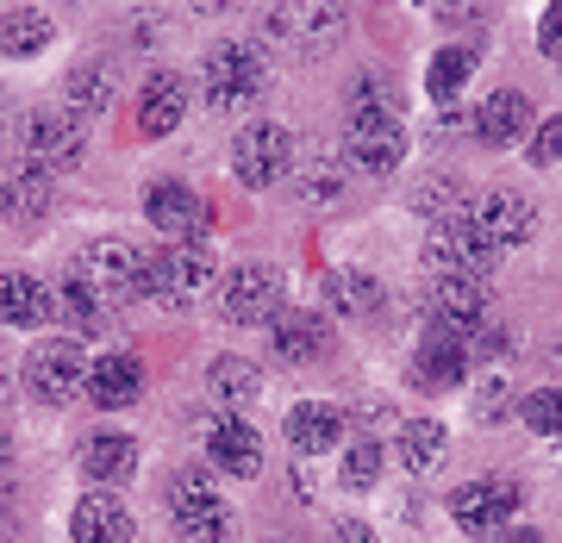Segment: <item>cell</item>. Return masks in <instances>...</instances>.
Wrapping results in <instances>:
<instances>
[{
    "instance_id": "1",
    "label": "cell",
    "mask_w": 562,
    "mask_h": 543,
    "mask_svg": "<svg viewBox=\"0 0 562 543\" xmlns=\"http://www.w3.org/2000/svg\"><path fill=\"white\" fill-rule=\"evenodd\" d=\"M350 157L357 169H401L406 157V125H401V106H394V88L387 81H357L350 88Z\"/></svg>"
},
{
    "instance_id": "2",
    "label": "cell",
    "mask_w": 562,
    "mask_h": 543,
    "mask_svg": "<svg viewBox=\"0 0 562 543\" xmlns=\"http://www.w3.org/2000/svg\"><path fill=\"white\" fill-rule=\"evenodd\" d=\"M262 88H269V69L250 44H213L206 50V106L220 120H244L262 101Z\"/></svg>"
},
{
    "instance_id": "3",
    "label": "cell",
    "mask_w": 562,
    "mask_h": 543,
    "mask_svg": "<svg viewBox=\"0 0 562 543\" xmlns=\"http://www.w3.org/2000/svg\"><path fill=\"white\" fill-rule=\"evenodd\" d=\"M169 506H176V538L181 543H232V506L213 494V475L181 468L169 482Z\"/></svg>"
},
{
    "instance_id": "4",
    "label": "cell",
    "mask_w": 562,
    "mask_h": 543,
    "mask_svg": "<svg viewBox=\"0 0 562 543\" xmlns=\"http://www.w3.org/2000/svg\"><path fill=\"white\" fill-rule=\"evenodd\" d=\"M494 257H501V250L482 238L475 213L431 225V238H425V262H431V275H469V282H487Z\"/></svg>"
},
{
    "instance_id": "5",
    "label": "cell",
    "mask_w": 562,
    "mask_h": 543,
    "mask_svg": "<svg viewBox=\"0 0 562 543\" xmlns=\"http://www.w3.org/2000/svg\"><path fill=\"white\" fill-rule=\"evenodd\" d=\"M206 282H213V262L201 244H162L144 257V294L162 306H188Z\"/></svg>"
},
{
    "instance_id": "6",
    "label": "cell",
    "mask_w": 562,
    "mask_h": 543,
    "mask_svg": "<svg viewBox=\"0 0 562 543\" xmlns=\"http://www.w3.org/2000/svg\"><path fill=\"white\" fill-rule=\"evenodd\" d=\"M76 275L94 287L101 306H120V301H132V294H144V250H132V244H120V238H101L76 262Z\"/></svg>"
},
{
    "instance_id": "7",
    "label": "cell",
    "mask_w": 562,
    "mask_h": 543,
    "mask_svg": "<svg viewBox=\"0 0 562 543\" xmlns=\"http://www.w3.org/2000/svg\"><path fill=\"white\" fill-rule=\"evenodd\" d=\"M232 169H238L244 188H269V181H281L288 169H294V138H288L281 125H269V120L244 125L238 144H232Z\"/></svg>"
},
{
    "instance_id": "8",
    "label": "cell",
    "mask_w": 562,
    "mask_h": 543,
    "mask_svg": "<svg viewBox=\"0 0 562 543\" xmlns=\"http://www.w3.org/2000/svg\"><path fill=\"white\" fill-rule=\"evenodd\" d=\"M20 144H25V162H38L44 176H50V169L81 162V150H88L76 113H32V120L20 125Z\"/></svg>"
},
{
    "instance_id": "9",
    "label": "cell",
    "mask_w": 562,
    "mask_h": 543,
    "mask_svg": "<svg viewBox=\"0 0 562 543\" xmlns=\"http://www.w3.org/2000/svg\"><path fill=\"white\" fill-rule=\"evenodd\" d=\"M225 319L232 325H262L281 313V275L269 269V262H244V269H232L225 275Z\"/></svg>"
},
{
    "instance_id": "10",
    "label": "cell",
    "mask_w": 562,
    "mask_h": 543,
    "mask_svg": "<svg viewBox=\"0 0 562 543\" xmlns=\"http://www.w3.org/2000/svg\"><path fill=\"white\" fill-rule=\"evenodd\" d=\"M25 387H32L38 400L63 406L88 387V362H81L76 343H44V350H32V362H25Z\"/></svg>"
},
{
    "instance_id": "11",
    "label": "cell",
    "mask_w": 562,
    "mask_h": 543,
    "mask_svg": "<svg viewBox=\"0 0 562 543\" xmlns=\"http://www.w3.org/2000/svg\"><path fill=\"white\" fill-rule=\"evenodd\" d=\"M513 512H519V482H469V487H457V500H450V519H457L469 538L501 531Z\"/></svg>"
},
{
    "instance_id": "12",
    "label": "cell",
    "mask_w": 562,
    "mask_h": 543,
    "mask_svg": "<svg viewBox=\"0 0 562 543\" xmlns=\"http://www.w3.org/2000/svg\"><path fill=\"white\" fill-rule=\"evenodd\" d=\"M144 219L157 225V231H169V238L194 244L213 225V213H206V201L194 194V188H181V181H157L150 194H144Z\"/></svg>"
},
{
    "instance_id": "13",
    "label": "cell",
    "mask_w": 562,
    "mask_h": 543,
    "mask_svg": "<svg viewBox=\"0 0 562 543\" xmlns=\"http://www.w3.org/2000/svg\"><path fill=\"white\" fill-rule=\"evenodd\" d=\"M475 225H482V238L494 244V250H519V244H531V225H538V213H531V201H525V194H513V188H494V194L475 206Z\"/></svg>"
},
{
    "instance_id": "14",
    "label": "cell",
    "mask_w": 562,
    "mask_h": 543,
    "mask_svg": "<svg viewBox=\"0 0 562 543\" xmlns=\"http://www.w3.org/2000/svg\"><path fill=\"white\" fill-rule=\"evenodd\" d=\"M462 369H469L462 338L438 325V331L419 343V357H413V387H425V394H450V387H462Z\"/></svg>"
},
{
    "instance_id": "15",
    "label": "cell",
    "mask_w": 562,
    "mask_h": 543,
    "mask_svg": "<svg viewBox=\"0 0 562 543\" xmlns=\"http://www.w3.org/2000/svg\"><path fill=\"white\" fill-rule=\"evenodd\" d=\"M487 306V282H469V275H431V313H438L443 331H475Z\"/></svg>"
},
{
    "instance_id": "16",
    "label": "cell",
    "mask_w": 562,
    "mask_h": 543,
    "mask_svg": "<svg viewBox=\"0 0 562 543\" xmlns=\"http://www.w3.org/2000/svg\"><path fill=\"white\" fill-rule=\"evenodd\" d=\"M181 113H188V88H181V76L157 69V76L144 81V94H138V132L144 138H169V132L181 125Z\"/></svg>"
},
{
    "instance_id": "17",
    "label": "cell",
    "mask_w": 562,
    "mask_h": 543,
    "mask_svg": "<svg viewBox=\"0 0 562 543\" xmlns=\"http://www.w3.org/2000/svg\"><path fill=\"white\" fill-rule=\"evenodd\" d=\"M69 538L76 543H132V512L113 494H81V506L69 512Z\"/></svg>"
},
{
    "instance_id": "18",
    "label": "cell",
    "mask_w": 562,
    "mask_h": 543,
    "mask_svg": "<svg viewBox=\"0 0 562 543\" xmlns=\"http://www.w3.org/2000/svg\"><path fill=\"white\" fill-rule=\"evenodd\" d=\"M206 456H213L220 475H244V482H250V475L262 468V443L244 419H220L213 431H206Z\"/></svg>"
},
{
    "instance_id": "19",
    "label": "cell",
    "mask_w": 562,
    "mask_h": 543,
    "mask_svg": "<svg viewBox=\"0 0 562 543\" xmlns=\"http://www.w3.org/2000/svg\"><path fill=\"white\" fill-rule=\"evenodd\" d=\"M138 387H144V369L138 357H101V362H88V400L106 406V412H120V406L138 400Z\"/></svg>"
},
{
    "instance_id": "20",
    "label": "cell",
    "mask_w": 562,
    "mask_h": 543,
    "mask_svg": "<svg viewBox=\"0 0 562 543\" xmlns=\"http://www.w3.org/2000/svg\"><path fill=\"white\" fill-rule=\"evenodd\" d=\"M57 319V294L44 282H32V275H0V325H20V331H32V325H50Z\"/></svg>"
},
{
    "instance_id": "21",
    "label": "cell",
    "mask_w": 562,
    "mask_h": 543,
    "mask_svg": "<svg viewBox=\"0 0 562 543\" xmlns=\"http://www.w3.org/2000/svg\"><path fill=\"white\" fill-rule=\"evenodd\" d=\"M338 7H269L262 13V32L281 44H325L331 32H338Z\"/></svg>"
},
{
    "instance_id": "22",
    "label": "cell",
    "mask_w": 562,
    "mask_h": 543,
    "mask_svg": "<svg viewBox=\"0 0 562 543\" xmlns=\"http://www.w3.org/2000/svg\"><path fill=\"white\" fill-rule=\"evenodd\" d=\"M525 132H531V101H525L519 88L487 94L482 113H475V138H482V144H519Z\"/></svg>"
},
{
    "instance_id": "23",
    "label": "cell",
    "mask_w": 562,
    "mask_h": 543,
    "mask_svg": "<svg viewBox=\"0 0 562 543\" xmlns=\"http://www.w3.org/2000/svg\"><path fill=\"white\" fill-rule=\"evenodd\" d=\"M269 343H276L281 362H313L331 350V325L319 319V313H281V325L269 331Z\"/></svg>"
},
{
    "instance_id": "24",
    "label": "cell",
    "mask_w": 562,
    "mask_h": 543,
    "mask_svg": "<svg viewBox=\"0 0 562 543\" xmlns=\"http://www.w3.org/2000/svg\"><path fill=\"white\" fill-rule=\"evenodd\" d=\"M50 206V176H44L38 162H25V169H7L0 176V213L13 225H32Z\"/></svg>"
},
{
    "instance_id": "25",
    "label": "cell",
    "mask_w": 562,
    "mask_h": 543,
    "mask_svg": "<svg viewBox=\"0 0 562 543\" xmlns=\"http://www.w3.org/2000/svg\"><path fill=\"white\" fill-rule=\"evenodd\" d=\"M344 438V412L325 400H301L294 412H288V443L301 450V456H319V450H331V443Z\"/></svg>"
},
{
    "instance_id": "26",
    "label": "cell",
    "mask_w": 562,
    "mask_h": 543,
    "mask_svg": "<svg viewBox=\"0 0 562 543\" xmlns=\"http://www.w3.org/2000/svg\"><path fill=\"white\" fill-rule=\"evenodd\" d=\"M138 468V443L120 438V431H94V438L81 443V475H94V482H125Z\"/></svg>"
},
{
    "instance_id": "27",
    "label": "cell",
    "mask_w": 562,
    "mask_h": 543,
    "mask_svg": "<svg viewBox=\"0 0 562 543\" xmlns=\"http://www.w3.org/2000/svg\"><path fill=\"white\" fill-rule=\"evenodd\" d=\"M331 306L344 319H382V282L369 269H338L331 275Z\"/></svg>"
},
{
    "instance_id": "28",
    "label": "cell",
    "mask_w": 562,
    "mask_h": 543,
    "mask_svg": "<svg viewBox=\"0 0 562 543\" xmlns=\"http://www.w3.org/2000/svg\"><path fill=\"white\" fill-rule=\"evenodd\" d=\"M44 44H50V13H38V7H13V13H0V50H13V57H38Z\"/></svg>"
},
{
    "instance_id": "29",
    "label": "cell",
    "mask_w": 562,
    "mask_h": 543,
    "mask_svg": "<svg viewBox=\"0 0 562 543\" xmlns=\"http://www.w3.org/2000/svg\"><path fill=\"white\" fill-rule=\"evenodd\" d=\"M63 94H69V106H76L81 120H94V113L113 106V69L106 63H81L76 76L63 81Z\"/></svg>"
},
{
    "instance_id": "30",
    "label": "cell",
    "mask_w": 562,
    "mask_h": 543,
    "mask_svg": "<svg viewBox=\"0 0 562 543\" xmlns=\"http://www.w3.org/2000/svg\"><path fill=\"white\" fill-rule=\"evenodd\" d=\"M443 450H450V438H443L438 419H413V425H406L401 456H406V468H413V475H431V468L443 463Z\"/></svg>"
},
{
    "instance_id": "31",
    "label": "cell",
    "mask_w": 562,
    "mask_h": 543,
    "mask_svg": "<svg viewBox=\"0 0 562 543\" xmlns=\"http://www.w3.org/2000/svg\"><path fill=\"white\" fill-rule=\"evenodd\" d=\"M257 369H250V362L244 357H220L213 362V394H220V400H232V406H250L257 400Z\"/></svg>"
},
{
    "instance_id": "32",
    "label": "cell",
    "mask_w": 562,
    "mask_h": 543,
    "mask_svg": "<svg viewBox=\"0 0 562 543\" xmlns=\"http://www.w3.org/2000/svg\"><path fill=\"white\" fill-rule=\"evenodd\" d=\"M57 306H63V319L81 325V331H101V325H106V306L94 301V287L81 282V275H69V282H63Z\"/></svg>"
},
{
    "instance_id": "33",
    "label": "cell",
    "mask_w": 562,
    "mask_h": 543,
    "mask_svg": "<svg viewBox=\"0 0 562 543\" xmlns=\"http://www.w3.org/2000/svg\"><path fill=\"white\" fill-rule=\"evenodd\" d=\"M519 419L538 431V438H562V387H538V394H525Z\"/></svg>"
},
{
    "instance_id": "34",
    "label": "cell",
    "mask_w": 562,
    "mask_h": 543,
    "mask_svg": "<svg viewBox=\"0 0 562 543\" xmlns=\"http://www.w3.org/2000/svg\"><path fill=\"white\" fill-rule=\"evenodd\" d=\"M469 69H475V50H438L425 81H431V94H457L462 81H469Z\"/></svg>"
},
{
    "instance_id": "35",
    "label": "cell",
    "mask_w": 562,
    "mask_h": 543,
    "mask_svg": "<svg viewBox=\"0 0 562 543\" xmlns=\"http://www.w3.org/2000/svg\"><path fill=\"white\" fill-rule=\"evenodd\" d=\"M375 475H382V450H375V443H357V450H350V456H344V487H375Z\"/></svg>"
},
{
    "instance_id": "36",
    "label": "cell",
    "mask_w": 562,
    "mask_h": 543,
    "mask_svg": "<svg viewBox=\"0 0 562 543\" xmlns=\"http://www.w3.org/2000/svg\"><path fill=\"white\" fill-rule=\"evenodd\" d=\"M557 157H562V113H550V120L538 125V138H531V162H538V169H550Z\"/></svg>"
},
{
    "instance_id": "37",
    "label": "cell",
    "mask_w": 562,
    "mask_h": 543,
    "mask_svg": "<svg viewBox=\"0 0 562 543\" xmlns=\"http://www.w3.org/2000/svg\"><path fill=\"white\" fill-rule=\"evenodd\" d=\"M331 543H382V538H375V531H369L362 519H344L338 531H331Z\"/></svg>"
},
{
    "instance_id": "38",
    "label": "cell",
    "mask_w": 562,
    "mask_h": 543,
    "mask_svg": "<svg viewBox=\"0 0 562 543\" xmlns=\"http://www.w3.org/2000/svg\"><path fill=\"white\" fill-rule=\"evenodd\" d=\"M543 50H562V7L543 13Z\"/></svg>"
},
{
    "instance_id": "39",
    "label": "cell",
    "mask_w": 562,
    "mask_h": 543,
    "mask_svg": "<svg viewBox=\"0 0 562 543\" xmlns=\"http://www.w3.org/2000/svg\"><path fill=\"white\" fill-rule=\"evenodd\" d=\"M13 463V438H7V425H0V468Z\"/></svg>"
},
{
    "instance_id": "40",
    "label": "cell",
    "mask_w": 562,
    "mask_h": 543,
    "mask_svg": "<svg viewBox=\"0 0 562 543\" xmlns=\"http://www.w3.org/2000/svg\"><path fill=\"white\" fill-rule=\"evenodd\" d=\"M506 543H538V531H506Z\"/></svg>"
}]
</instances>
